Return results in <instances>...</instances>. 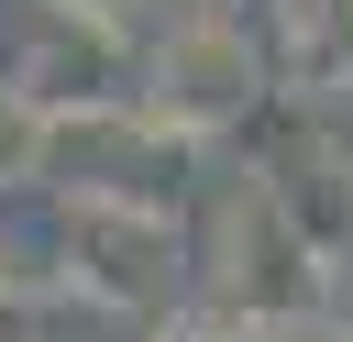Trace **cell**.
<instances>
[{"instance_id": "cell-1", "label": "cell", "mask_w": 353, "mask_h": 342, "mask_svg": "<svg viewBox=\"0 0 353 342\" xmlns=\"http://www.w3.org/2000/svg\"><path fill=\"white\" fill-rule=\"evenodd\" d=\"M132 77H143V121H165V132H188V143H210V132H232V121H254V110L276 99V66H265L254 22L221 11V0H188V11L143 44Z\"/></svg>"}, {"instance_id": "cell-2", "label": "cell", "mask_w": 353, "mask_h": 342, "mask_svg": "<svg viewBox=\"0 0 353 342\" xmlns=\"http://www.w3.org/2000/svg\"><path fill=\"white\" fill-rule=\"evenodd\" d=\"M176 265H188V243H176L165 199H110V188H77L66 199V276L99 287L110 309H165L176 298Z\"/></svg>"}, {"instance_id": "cell-3", "label": "cell", "mask_w": 353, "mask_h": 342, "mask_svg": "<svg viewBox=\"0 0 353 342\" xmlns=\"http://www.w3.org/2000/svg\"><path fill=\"white\" fill-rule=\"evenodd\" d=\"M55 121H77V110H121V88H132V55H121V22H99V11H55V33L11 66Z\"/></svg>"}, {"instance_id": "cell-4", "label": "cell", "mask_w": 353, "mask_h": 342, "mask_svg": "<svg viewBox=\"0 0 353 342\" xmlns=\"http://www.w3.org/2000/svg\"><path fill=\"white\" fill-rule=\"evenodd\" d=\"M265 199L287 210V232H298L320 265L353 243V165H342V154H320V143H287V154L265 165Z\"/></svg>"}, {"instance_id": "cell-5", "label": "cell", "mask_w": 353, "mask_h": 342, "mask_svg": "<svg viewBox=\"0 0 353 342\" xmlns=\"http://www.w3.org/2000/svg\"><path fill=\"white\" fill-rule=\"evenodd\" d=\"M55 165V110L22 88V77H0V188H22V177H44Z\"/></svg>"}, {"instance_id": "cell-6", "label": "cell", "mask_w": 353, "mask_h": 342, "mask_svg": "<svg viewBox=\"0 0 353 342\" xmlns=\"http://www.w3.org/2000/svg\"><path fill=\"white\" fill-rule=\"evenodd\" d=\"M154 342H276V331H265V320H243V309H221V298H210V309H176V320H165V331H154Z\"/></svg>"}, {"instance_id": "cell-7", "label": "cell", "mask_w": 353, "mask_h": 342, "mask_svg": "<svg viewBox=\"0 0 353 342\" xmlns=\"http://www.w3.org/2000/svg\"><path fill=\"white\" fill-rule=\"evenodd\" d=\"M276 342H353V331H342L331 309H298V320H276Z\"/></svg>"}]
</instances>
